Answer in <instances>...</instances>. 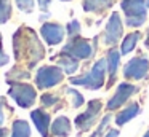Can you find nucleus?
<instances>
[{"label": "nucleus", "instance_id": "2eb2a0df", "mask_svg": "<svg viewBox=\"0 0 149 137\" xmlns=\"http://www.w3.org/2000/svg\"><path fill=\"white\" fill-rule=\"evenodd\" d=\"M59 65L64 69L66 73H74L75 70H77V67H79V62H77L75 57H72V56H69V54L63 53V56L59 57Z\"/></svg>", "mask_w": 149, "mask_h": 137}, {"label": "nucleus", "instance_id": "f257e3e1", "mask_svg": "<svg viewBox=\"0 0 149 137\" xmlns=\"http://www.w3.org/2000/svg\"><path fill=\"white\" fill-rule=\"evenodd\" d=\"M13 46L16 59L27 57V59H31L29 65H34L37 61H40L43 57V48L31 29H21V30L16 32V35L13 38Z\"/></svg>", "mask_w": 149, "mask_h": 137}, {"label": "nucleus", "instance_id": "2f4dec72", "mask_svg": "<svg viewBox=\"0 0 149 137\" xmlns=\"http://www.w3.org/2000/svg\"><path fill=\"white\" fill-rule=\"evenodd\" d=\"M0 41H2V38H0Z\"/></svg>", "mask_w": 149, "mask_h": 137}, {"label": "nucleus", "instance_id": "bb28decb", "mask_svg": "<svg viewBox=\"0 0 149 137\" xmlns=\"http://www.w3.org/2000/svg\"><path fill=\"white\" fill-rule=\"evenodd\" d=\"M48 3H50V0H39V5H40V8H42V10H47Z\"/></svg>", "mask_w": 149, "mask_h": 137}, {"label": "nucleus", "instance_id": "1a4fd4ad", "mask_svg": "<svg viewBox=\"0 0 149 137\" xmlns=\"http://www.w3.org/2000/svg\"><path fill=\"white\" fill-rule=\"evenodd\" d=\"M120 37H122V21H120L119 13H112L106 25V43L114 45L119 41Z\"/></svg>", "mask_w": 149, "mask_h": 137}, {"label": "nucleus", "instance_id": "0eeeda50", "mask_svg": "<svg viewBox=\"0 0 149 137\" xmlns=\"http://www.w3.org/2000/svg\"><path fill=\"white\" fill-rule=\"evenodd\" d=\"M148 69H149L148 59H144V57H135V59H132L125 65L123 75H125L127 78H132V80H141L146 76Z\"/></svg>", "mask_w": 149, "mask_h": 137}, {"label": "nucleus", "instance_id": "6ab92c4d", "mask_svg": "<svg viewBox=\"0 0 149 137\" xmlns=\"http://www.w3.org/2000/svg\"><path fill=\"white\" fill-rule=\"evenodd\" d=\"M119 59H120V53L116 50H111L107 54V70H109V75L114 78L117 72V67H119Z\"/></svg>", "mask_w": 149, "mask_h": 137}, {"label": "nucleus", "instance_id": "4468645a", "mask_svg": "<svg viewBox=\"0 0 149 137\" xmlns=\"http://www.w3.org/2000/svg\"><path fill=\"white\" fill-rule=\"evenodd\" d=\"M138 112H139V107H138V104H132L130 107H127L125 110H122L119 115H117V118H116V123L119 124V126H122V124H125L127 121H130L135 115H138Z\"/></svg>", "mask_w": 149, "mask_h": 137}, {"label": "nucleus", "instance_id": "dca6fc26", "mask_svg": "<svg viewBox=\"0 0 149 137\" xmlns=\"http://www.w3.org/2000/svg\"><path fill=\"white\" fill-rule=\"evenodd\" d=\"M114 0H84V8L87 11H100L112 3Z\"/></svg>", "mask_w": 149, "mask_h": 137}, {"label": "nucleus", "instance_id": "20e7f679", "mask_svg": "<svg viewBox=\"0 0 149 137\" xmlns=\"http://www.w3.org/2000/svg\"><path fill=\"white\" fill-rule=\"evenodd\" d=\"M10 96L21 107H31L36 101V89L29 85L18 83V85H13V88L10 89Z\"/></svg>", "mask_w": 149, "mask_h": 137}, {"label": "nucleus", "instance_id": "4be33fe9", "mask_svg": "<svg viewBox=\"0 0 149 137\" xmlns=\"http://www.w3.org/2000/svg\"><path fill=\"white\" fill-rule=\"evenodd\" d=\"M69 94L74 97V107H80V105L84 104V97H82V96L79 94L77 91H74V89H69Z\"/></svg>", "mask_w": 149, "mask_h": 137}, {"label": "nucleus", "instance_id": "f03ea898", "mask_svg": "<svg viewBox=\"0 0 149 137\" xmlns=\"http://www.w3.org/2000/svg\"><path fill=\"white\" fill-rule=\"evenodd\" d=\"M122 10L125 21L130 27H139L146 21V0H122Z\"/></svg>", "mask_w": 149, "mask_h": 137}, {"label": "nucleus", "instance_id": "9d476101", "mask_svg": "<svg viewBox=\"0 0 149 137\" xmlns=\"http://www.w3.org/2000/svg\"><path fill=\"white\" fill-rule=\"evenodd\" d=\"M136 91H138V89H136V86L128 85V83H122V85L117 88L114 97L111 99L109 102H107V108H109V110H114V108L120 107V105H122L132 94H135Z\"/></svg>", "mask_w": 149, "mask_h": 137}, {"label": "nucleus", "instance_id": "a878e982", "mask_svg": "<svg viewBox=\"0 0 149 137\" xmlns=\"http://www.w3.org/2000/svg\"><path fill=\"white\" fill-rule=\"evenodd\" d=\"M7 62H8V57L5 56V54L2 53V51H0V65H5Z\"/></svg>", "mask_w": 149, "mask_h": 137}, {"label": "nucleus", "instance_id": "c85d7f7f", "mask_svg": "<svg viewBox=\"0 0 149 137\" xmlns=\"http://www.w3.org/2000/svg\"><path fill=\"white\" fill-rule=\"evenodd\" d=\"M119 136V132H117V131H109V134H107L106 137H117Z\"/></svg>", "mask_w": 149, "mask_h": 137}, {"label": "nucleus", "instance_id": "393cba45", "mask_svg": "<svg viewBox=\"0 0 149 137\" xmlns=\"http://www.w3.org/2000/svg\"><path fill=\"white\" fill-rule=\"evenodd\" d=\"M56 101H58V97H55V96H50V94H45V96L42 97V102H43L45 105H53Z\"/></svg>", "mask_w": 149, "mask_h": 137}, {"label": "nucleus", "instance_id": "6e6552de", "mask_svg": "<svg viewBox=\"0 0 149 137\" xmlns=\"http://www.w3.org/2000/svg\"><path fill=\"white\" fill-rule=\"evenodd\" d=\"M100 110H101V102L100 101H91L90 104H88L87 112L82 113V115H79V116L75 118V124H77L79 129H80V131H87L88 127L95 123L96 115L100 113Z\"/></svg>", "mask_w": 149, "mask_h": 137}, {"label": "nucleus", "instance_id": "f8f14e48", "mask_svg": "<svg viewBox=\"0 0 149 137\" xmlns=\"http://www.w3.org/2000/svg\"><path fill=\"white\" fill-rule=\"evenodd\" d=\"M31 116H32L39 132L42 134L43 137H47V134H48V126H50V115L45 113L43 110H34Z\"/></svg>", "mask_w": 149, "mask_h": 137}, {"label": "nucleus", "instance_id": "ddd939ff", "mask_svg": "<svg viewBox=\"0 0 149 137\" xmlns=\"http://www.w3.org/2000/svg\"><path fill=\"white\" fill-rule=\"evenodd\" d=\"M71 132V123L66 116H59L58 120H55V123L52 124V134L56 137L68 136Z\"/></svg>", "mask_w": 149, "mask_h": 137}, {"label": "nucleus", "instance_id": "cd10ccee", "mask_svg": "<svg viewBox=\"0 0 149 137\" xmlns=\"http://www.w3.org/2000/svg\"><path fill=\"white\" fill-rule=\"evenodd\" d=\"M3 123V112H2V99H0V124Z\"/></svg>", "mask_w": 149, "mask_h": 137}, {"label": "nucleus", "instance_id": "9b49d317", "mask_svg": "<svg viewBox=\"0 0 149 137\" xmlns=\"http://www.w3.org/2000/svg\"><path fill=\"white\" fill-rule=\"evenodd\" d=\"M42 35L47 40V43L58 45L59 41L63 40V37H64V29L59 24H52V22H50V24H45L42 27Z\"/></svg>", "mask_w": 149, "mask_h": 137}, {"label": "nucleus", "instance_id": "c756f323", "mask_svg": "<svg viewBox=\"0 0 149 137\" xmlns=\"http://www.w3.org/2000/svg\"><path fill=\"white\" fill-rule=\"evenodd\" d=\"M144 137H149V131H148V132H146V134H144Z\"/></svg>", "mask_w": 149, "mask_h": 137}, {"label": "nucleus", "instance_id": "7ed1b4c3", "mask_svg": "<svg viewBox=\"0 0 149 137\" xmlns=\"http://www.w3.org/2000/svg\"><path fill=\"white\" fill-rule=\"evenodd\" d=\"M104 73H106V61L101 59L93 65L90 73H87L84 76H79V78H72L71 83L72 85L85 86V88H90V89H98L104 83Z\"/></svg>", "mask_w": 149, "mask_h": 137}, {"label": "nucleus", "instance_id": "5701e85b", "mask_svg": "<svg viewBox=\"0 0 149 137\" xmlns=\"http://www.w3.org/2000/svg\"><path fill=\"white\" fill-rule=\"evenodd\" d=\"M16 3L21 10H27V11H31L34 6V0H16Z\"/></svg>", "mask_w": 149, "mask_h": 137}, {"label": "nucleus", "instance_id": "39448f33", "mask_svg": "<svg viewBox=\"0 0 149 137\" xmlns=\"http://www.w3.org/2000/svg\"><path fill=\"white\" fill-rule=\"evenodd\" d=\"M63 53L69 54V56L75 57V59H87V57L91 56L93 48H91V45L88 43L87 40L77 37V38H74V40L69 41V45H66L64 50H63Z\"/></svg>", "mask_w": 149, "mask_h": 137}, {"label": "nucleus", "instance_id": "aec40b11", "mask_svg": "<svg viewBox=\"0 0 149 137\" xmlns=\"http://www.w3.org/2000/svg\"><path fill=\"white\" fill-rule=\"evenodd\" d=\"M11 14V5L10 0H0V22L8 21Z\"/></svg>", "mask_w": 149, "mask_h": 137}, {"label": "nucleus", "instance_id": "423d86ee", "mask_svg": "<svg viewBox=\"0 0 149 137\" xmlns=\"http://www.w3.org/2000/svg\"><path fill=\"white\" fill-rule=\"evenodd\" d=\"M36 80L39 88H52L63 80V70L58 67H42Z\"/></svg>", "mask_w": 149, "mask_h": 137}, {"label": "nucleus", "instance_id": "7c9ffc66", "mask_svg": "<svg viewBox=\"0 0 149 137\" xmlns=\"http://www.w3.org/2000/svg\"><path fill=\"white\" fill-rule=\"evenodd\" d=\"M146 5H148V6H149V0H146Z\"/></svg>", "mask_w": 149, "mask_h": 137}, {"label": "nucleus", "instance_id": "412c9836", "mask_svg": "<svg viewBox=\"0 0 149 137\" xmlns=\"http://www.w3.org/2000/svg\"><path fill=\"white\" fill-rule=\"evenodd\" d=\"M79 32H80V24H79L77 21H71L68 24V34L71 35V37H75V35H79Z\"/></svg>", "mask_w": 149, "mask_h": 137}, {"label": "nucleus", "instance_id": "b1692460", "mask_svg": "<svg viewBox=\"0 0 149 137\" xmlns=\"http://www.w3.org/2000/svg\"><path fill=\"white\" fill-rule=\"evenodd\" d=\"M109 120H111V116H109V115H107V116H104V118H103V123L100 124V127H98V129H96V132H95L91 137H100V136H101V131H103L104 127H106V124L109 123Z\"/></svg>", "mask_w": 149, "mask_h": 137}, {"label": "nucleus", "instance_id": "f3484780", "mask_svg": "<svg viewBox=\"0 0 149 137\" xmlns=\"http://www.w3.org/2000/svg\"><path fill=\"white\" fill-rule=\"evenodd\" d=\"M138 40H139V34H138V32H133V34H128V35L125 37V40L122 41V46H120V53H122V54L130 53V51H132L133 48L136 46Z\"/></svg>", "mask_w": 149, "mask_h": 137}, {"label": "nucleus", "instance_id": "a211bd4d", "mask_svg": "<svg viewBox=\"0 0 149 137\" xmlns=\"http://www.w3.org/2000/svg\"><path fill=\"white\" fill-rule=\"evenodd\" d=\"M31 136V129L29 124L26 121H15L13 123V132H11V137H29Z\"/></svg>", "mask_w": 149, "mask_h": 137}]
</instances>
